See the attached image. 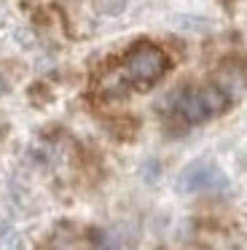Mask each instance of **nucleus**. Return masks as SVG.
<instances>
[{"instance_id": "f257e3e1", "label": "nucleus", "mask_w": 247, "mask_h": 250, "mask_svg": "<svg viewBox=\"0 0 247 250\" xmlns=\"http://www.w3.org/2000/svg\"><path fill=\"white\" fill-rule=\"evenodd\" d=\"M231 103V94L220 83H204V86L183 89L172 97V108L185 124H204L223 113Z\"/></svg>"}, {"instance_id": "f03ea898", "label": "nucleus", "mask_w": 247, "mask_h": 250, "mask_svg": "<svg viewBox=\"0 0 247 250\" xmlns=\"http://www.w3.org/2000/svg\"><path fill=\"white\" fill-rule=\"evenodd\" d=\"M166 70H169V57L164 54V49H159L153 43L132 46L121 62L124 78L140 89H148L153 83H159Z\"/></svg>"}, {"instance_id": "7ed1b4c3", "label": "nucleus", "mask_w": 247, "mask_h": 250, "mask_svg": "<svg viewBox=\"0 0 247 250\" xmlns=\"http://www.w3.org/2000/svg\"><path fill=\"white\" fill-rule=\"evenodd\" d=\"M228 186V178L209 162H196L183 169L177 178V188L183 194H199V191H223Z\"/></svg>"}]
</instances>
